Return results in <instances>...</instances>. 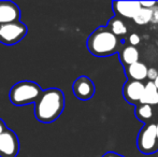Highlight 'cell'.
Wrapping results in <instances>:
<instances>
[{
	"label": "cell",
	"mask_w": 158,
	"mask_h": 157,
	"mask_svg": "<svg viewBox=\"0 0 158 157\" xmlns=\"http://www.w3.org/2000/svg\"><path fill=\"white\" fill-rule=\"evenodd\" d=\"M64 109V95L58 88H48L42 92L35 103V118L41 123H53Z\"/></svg>",
	"instance_id": "obj_1"
},
{
	"label": "cell",
	"mask_w": 158,
	"mask_h": 157,
	"mask_svg": "<svg viewBox=\"0 0 158 157\" xmlns=\"http://www.w3.org/2000/svg\"><path fill=\"white\" fill-rule=\"evenodd\" d=\"M124 40L113 35L106 26L96 28L88 37L86 46L92 55L96 57H108L119 53Z\"/></svg>",
	"instance_id": "obj_2"
},
{
	"label": "cell",
	"mask_w": 158,
	"mask_h": 157,
	"mask_svg": "<svg viewBox=\"0 0 158 157\" xmlns=\"http://www.w3.org/2000/svg\"><path fill=\"white\" fill-rule=\"evenodd\" d=\"M42 92L39 85L32 81H21L13 85L10 90V100L14 105H27L35 103Z\"/></svg>",
	"instance_id": "obj_3"
},
{
	"label": "cell",
	"mask_w": 158,
	"mask_h": 157,
	"mask_svg": "<svg viewBox=\"0 0 158 157\" xmlns=\"http://www.w3.org/2000/svg\"><path fill=\"white\" fill-rule=\"evenodd\" d=\"M137 147L143 154H153L158 151V139L156 124L148 123L142 127L138 134Z\"/></svg>",
	"instance_id": "obj_4"
},
{
	"label": "cell",
	"mask_w": 158,
	"mask_h": 157,
	"mask_svg": "<svg viewBox=\"0 0 158 157\" xmlns=\"http://www.w3.org/2000/svg\"><path fill=\"white\" fill-rule=\"evenodd\" d=\"M27 26L22 22L0 25V42L4 45H14L27 35Z\"/></svg>",
	"instance_id": "obj_5"
},
{
	"label": "cell",
	"mask_w": 158,
	"mask_h": 157,
	"mask_svg": "<svg viewBox=\"0 0 158 157\" xmlns=\"http://www.w3.org/2000/svg\"><path fill=\"white\" fill-rule=\"evenodd\" d=\"M19 152V141L16 134L6 128L0 134V157H16Z\"/></svg>",
	"instance_id": "obj_6"
},
{
	"label": "cell",
	"mask_w": 158,
	"mask_h": 157,
	"mask_svg": "<svg viewBox=\"0 0 158 157\" xmlns=\"http://www.w3.org/2000/svg\"><path fill=\"white\" fill-rule=\"evenodd\" d=\"M72 90L74 96L80 100H89L95 95V84L88 76H79L72 85Z\"/></svg>",
	"instance_id": "obj_7"
},
{
	"label": "cell",
	"mask_w": 158,
	"mask_h": 157,
	"mask_svg": "<svg viewBox=\"0 0 158 157\" xmlns=\"http://www.w3.org/2000/svg\"><path fill=\"white\" fill-rule=\"evenodd\" d=\"M145 85L143 82L133 81V80H128L123 86V97L124 99L129 103L137 107L140 105L142 95L144 92Z\"/></svg>",
	"instance_id": "obj_8"
},
{
	"label": "cell",
	"mask_w": 158,
	"mask_h": 157,
	"mask_svg": "<svg viewBox=\"0 0 158 157\" xmlns=\"http://www.w3.org/2000/svg\"><path fill=\"white\" fill-rule=\"evenodd\" d=\"M142 9L140 1H114L112 2V10L118 17L135 19Z\"/></svg>",
	"instance_id": "obj_9"
},
{
	"label": "cell",
	"mask_w": 158,
	"mask_h": 157,
	"mask_svg": "<svg viewBox=\"0 0 158 157\" xmlns=\"http://www.w3.org/2000/svg\"><path fill=\"white\" fill-rule=\"evenodd\" d=\"M21 11L17 4L12 1H0V25L19 22Z\"/></svg>",
	"instance_id": "obj_10"
},
{
	"label": "cell",
	"mask_w": 158,
	"mask_h": 157,
	"mask_svg": "<svg viewBox=\"0 0 158 157\" xmlns=\"http://www.w3.org/2000/svg\"><path fill=\"white\" fill-rule=\"evenodd\" d=\"M148 68L146 67L145 64L141 63V61H138V63L125 68V73L128 76V80H133V81L142 82L143 80H145L148 78Z\"/></svg>",
	"instance_id": "obj_11"
},
{
	"label": "cell",
	"mask_w": 158,
	"mask_h": 157,
	"mask_svg": "<svg viewBox=\"0 0 158 157\" xmlns=\"http://www.w3.org/2000/svg\"><path fill=\"white\" fill-rule=\"evenodd\" d=\"M119 60L124 67H129L133 64L139 61V51L135 46L132 45H126L119 51L118 53Z\"/></svg>",
	"instance_id": "obj_12"
},
{
	"label": "cell",
	"mask_w": 158,
	"mask_h": 157,
	"mask_svg": "<svg viewBox=\"0 0 158 157\" xmlns=\"http://www.w3.org/2000/svg\"><path fill=\"white\" fill-rule=\"evenodd\" d=\"M140 103L142 105H158V89L155 86L154 82L150 81L145 84L144 87V92L142 95V98Z\"/></svg>",
	"instance_id": "obj_13"
},
{
	"label": "cell",
	"mask_w": 158,
	"mask_h": 157,
	"mask_svg": "<svg viewBox=\"0 0 158 157\" xmlns=\"http://www.w3.org/2000/svg\"><path fill=\"white\" fill-rule=\"evenodd\" d=\"M106 28L112 32L113 35H115L116 37L121 38V37L125 36L128 31V28H127L125 22L118 16H113L109 19L108 24H106Z\"/></svg>",
	"instance_id": "obj_14"
},
{
	"label": "cell",
	"mask_w": 158,
	"mask_h": 157,
	"mask_svg": "<svg viewBox=\"0 0 158 157\" xmlns=\"http://www.w3.org/2000/svg\"><path fill=\"white\" fill-rule=\"evenodd\" d=\"M135 118L139 119V121L148 124L152 119L153 115H154L153 107L150 105H142V103H140V105H138L135 107Z\"/></svg>",
	"instance_id": "obj_15"
},
{
	"label": "cell",
	"mask_w": 158,
	"mask_h": 157,
	"mask_svg": "<svg viewBox=\"0 0 158 157\" xmlns=\"http://www.w3.org/2000/svg\"><path fill=\"white\" fill-rule=\"evenodd\" d=\"M152 17H153V10L142 8L140 10V12L137 14V16L133 19V21L138 25H145V24L152 22Z\"/></svg>",
	"instance_id": "obj_16"
},
{
	"label": "cell",
	"mask_w": 158,
	"mask_h": 157,
	"mask_svg": "<svg viewBox=\"0 0 158 157\" xmlns=\"http://www.w3.org/2000/svg\"><path fill=\"white\" fill-rule=\"evenodd\" d=\"M129 43H130V45L132 46H137L138 44L140 43V41H141V39H140V37L138 36L137 34H131L130 36H129Z\"/></svg>",
	"instance_id": "obj_17"
},
{
	"label": "cell",
	"mask_w": 158,
	"mask_h": 157,
	"mask_svg": "<svg viewBox=\"0 0 158 157\" xmlns=\"http://www.w3.org/2000/svg\"><path fill=\"white\" fill-rule=\"evenodd\" d=\"M157 76H158V72H157V70L155 69V68H150V69H148V79H150L152 82H154L155 79L157 78Z\"/></svg>",
	"instance_id": "obj_18"
},
{
	"label": "cell",
	"mask_w": 158,
	"mask_h": 157,
	"mask_svg": "<svg viewBox=\"0 0 158 157\" xmlns=\"http://www.w3.org/2000/svg\"><path fill=\"white\" fill-rule=\"evenodd\" d=\"M157 6V2L155 1H145V2H141V6L144 9H150V10H153L155 6Z\"/></svg>",
	"instance_id": "obj_19"
},
{
	"label": "cell",
	"mask_w": 158,
	"mask_h": 157,
	"mask_svg": "<svg viewBox=\"0 0 158 157\" xmlns=\"http://www.w3.org/2000/svg\"><path fill=\"white\" fill-rule=\"evenodd\" d=\"M153 23H158V6H156L153 9V17H152Z\"/></svg>",
	"instance_id": "obj_20"
},
{
	"label": "cell",
	"mask_w": 158,
	"mask_h": 157,
	"mask_svg": "<svg viewBox=\"0 0 158 157\" xmlns=\"http://www.w3.org/2000/svg\"><path fill=\"white\" fill-rule=\"evenodd\" d=\"M102 157H125V156L121 155L118 153H115V152H108V153H106Z\"/></svg>",
	"instance_id": "obj_21"
},
{
	"label": "cell",
	"mask_w": 158,
	"mask_h": 157,
	"mask_svg": "<svg viewBox=\"0 0 158 157\" xmlns=\"http://www.w3.org/2000/svg\"><path fill=\"white\" fill-rule=\"evenodd\" d=\"M6 128H8V127H6V124H4V122L2 121L1 118H0V134H1L2 132H3L4 130L6 129Z\"/></svg>",
	"instance_id": "obj_22"
},
{
	"label": "cell",
	"mask_w": 158,
	"mask_h": 157,
	"mask_svg": "<svg viewBox=\"0 0 158 157\" xmlns=\"http://www.w3.org/2000/svg\"><path fill=\"white\" fill-rule=\"evenodd\" d=\"M154 84H155V86H156V87H157V89H158V76H157V78L155 79Z\"/></svg>",
	"instance_id": "obj_23"
},
{
	"label": "cell",
	"mask_w": 158,
	"mask_h": 157,
	"mask_svg": "<svg viewBox=\"0 0 158 157\" xmlns=\"http://www.w3.org/2000/svg\"><path fill=\"white\" fill-rule=\"evenodd\" d=\"M156 132H157V139H158V124H156Z\"/></svg>",
	"instance_id": "obj_24"
},
{
	"label": "cell",
	"mask_w": 158,
	"mask_h": 157,
	"mask_svg": "<svg viewBox=\"0 0 158 157\" xmlns=\"http://www.w3.org/2000/svg\"><path fill=\"white\" fill-rule=\"evenodd\" d=\"M157 6H158V2H157Z\"/></svg>",
	"instance_id": "obj_25"
}]
</instances>
